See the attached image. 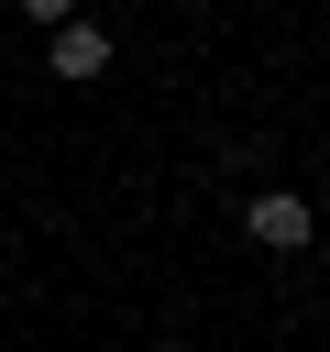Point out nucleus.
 Masks as SVG:
<instances>
[{"mask_svg":"<svg viewBox=\"0 0 330 352\" xmlns=\"http://www.w3.org/2000/svg\"><path fill=\"white\" fill-rule=\"evenodd\" d=\"M242 231H253L264 253H308V231H319V209H308L297 187H264V198H242Z\"/></svg>","mask_w":330,"mask_h":352,"instance_id":"obj_1","label":"nucleus"},{"mask_svg":"<svg viewBox=\"0 0 330 352\" xmlns=\"http://www.w3.org/2000/svg\"><path fill=\"white\" fill-rule=\"evenodd\" d=\"M44 66H55V88H99L110 77V33L99 22H55L44 33Z\"/></svg>","mask_w":330,"mask_h":352,"instance_id":"obj_2","label":"nucleus"},{"mask_svg":"<svg viewBox=\"0 0 330 352\" xmlns=\"http://www.w3.org/2000/svg\"><path fill=\"white\" fill-rule=\"evenodd\" d=\"M22 22H44V33H55V22H77V0H22Z\"/></svg>","mask_w":330,"mask_h":352,"instance_id":"obj_3","label":"nucleus"}]
</instances>
